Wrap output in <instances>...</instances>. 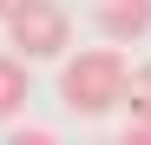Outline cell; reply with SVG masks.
<instances>
[{
  "instance_id": "cell-1",
  "label": "cell",
  "mask_w": 151,
  "mask_h": 145,
  "mask_svg": "<svg viewBox=\"0 0 151 145\" xmlns=\"http://www.w3.org/2000/svg\"><path fill=\"white\" fill-rule=\"evenodd\" d=\"M125 86H132V72H125L118 46H86V53H72L59 66V99L72 112H86V119L125 106Z\"/></svg>"
},
{
  "instance_id": "cell-2",
  "label": "cell",
  "mask_w": 151,
  "mask_h": 145,
  "mask_svg": "<svg viewBox=\"0 0 151 145\" xmlns=\"http://www.w3.org/2000/svg\"><path fill=\"white\" fill-rule=\"evenodd\" d=\"M7 40L27 59H59L66 40H72V20H66L59 0H13L7 7Z\"/></svg>"
},
{
  "instance_id": "cell-3",
  "label": "cell",
  "mask_w": 151,
  "mask_h": 145,
  "mask_svg": "<svg viewBox=\"0 0 151 145\" xmlns=\"http://www.w3.org/2000/svg\"><path fill=\"white\" fill-rule=\"evenodd\" d=\"M92 20H99V33L105 40H145L151 33V0H92Z\"/></svg>"
},
{
  "instance_id": "cell-4",
  "label": "cell",
  "mask_w": 151,
  "mask_h": 145,
  "mask_svg": "<svg viewBox=\"0 0 151 145\" xmlns=\"http://www.w3.org/2000/svg\"><path fill=\"white\" fill-rule=\"evenodd\" d=\"M27 106V53H0V119Z\"/></svg>"
},
{
  "instance_id": "cell-5",
  "label": "cell",
  "mask_w": 151,
  "mask_h": 145,
  "mask_svg": "<svg viewBox=\"0 0 151 145\" xmlns=\"http://www.w3.org/2000/svg\"><path fill=\"white\" fill-rule=\"evenodd\" d=\"M125 112H132V119H151V66L132 72V86H125Z\"/></svg>"
},
{
  "instance_id": "cell-6",
  "label": "cell",
  "mask_w": 151,
  "mask_h": 145,
  "mask_svg": "<svg viewBox=\"0 0 151 145\" xmlns=\"http://www.w3.org/2000/svg\"><path fill=\"white\" fill-rule=\"evenodd\" d=\"M7 7H13V0H0V20H7Z\"/></svg>"
}]
</instances>
